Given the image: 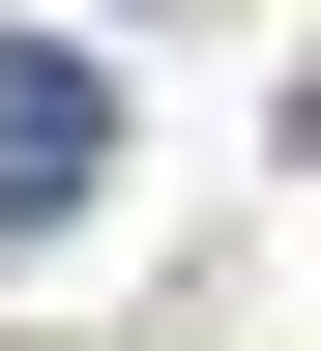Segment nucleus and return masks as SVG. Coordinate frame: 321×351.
Segmentation results:
<instances>
[{
  "mask_svg": "<svg viewBox=\"0 0 321 351\" xmlns=\"http://www.w3.org/2000/svg\"><path fill=\"white\" fill-rule=\"evenodd\" d=\"M88 176H117V59L88 29H0V234H59Z\"/></svg>",
  "mask_w": 321,
  "mask_h": 351,
  "instance_id": "nucleus-1",
  "label": "nucleus"
}]
</instances>
